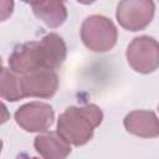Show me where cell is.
<instances>
[{
    "instance_id": "cell-4",
    "label": "cell",
    "mask_w": 159,
    "mask_h": 159,
    "mask_svg": "<svg viewBox=\"0 0 159 159\" xmlns=\"http://www.w3.org/2000/svg\"><path fill=\"white\" fill-rule=\"evenodd\" d=\"M127 61L139 73H150L159 67V43L149 36L135 37L127 48Z\"/></svg>"
},
{
    "instance_id": "cell-11",
    "label": "cell",
    "mask_w": 159,
    "mask_h": 159,
    "mask_svg": "<svg viewBox=\"0 0 159 159\" xmlns=\"http://www.w3.org/2000/svg\"><path fill=\"white\" fill-rule=\"evenodd\" d=\"M0 91H1V98L10 102H15L24 98L21 75L4 67L1 72Z\"/></svg>"
},
{
    "instance_id": "cell-12",
    "label": "cell",
    "mask_w": 159,
    "mask_h": 159,
    "mask_svg": "<svg viewBox=\"0 0 159 159\" xmlns=\"http://www.w3.org/2000/svg\"><path fill=\"white\" fill-rule=\"evenodd\" d=\"M14 9V2L12 0H1V20H6L9 15H11Z\"/></svg>"
},
{
    "instance_id": "cell-13",
    "label": "cell",
    "mask_w": 159,
    "mask_h": 159,
    "mask_svg": "<svg viewBox=\"0 0 159 159\" xmlns=\"http://www.w3.org/2000/svg\"><path fill=\"white\" fill-rule=\"evenodd\" d=\"M24 2H27V4H31L32 6L34 5H36V4H39V2H41L42 0H22Z\"/></svg>"
},
{
    "instance_id": "cell-14",
    "label": "cell",
    "mask_w": 159,
    "mask_h": 159,
    "mask_svg": "<svg viewBox=\"0 0 159 159\" xmlns=\"http://www.w3.org/2000/svg\"><path fill=\"white\" fill-rule=\"evenodd\" d=\"M78 2H81V4H84V5H88V4H92V2H94L96 0H77Z\"/></svg>"
},
{
    "instance_id": "cell-6",
    "label": "cell",
    "mask_w": 159,
    "mask_h": 159,
    "mask_svg": "<svg viewBox=\"0 0 159 159\" xmlns=\"http://www.w3.org/2000/svg\"><path fill=\"white\" fill-rule=\"evenodd\" d=\"M15 119L27 132H43L53 122V109L47 103L31 102L16 111Z\"/></svg>"
},
{
    "instance_id": "cell-10",
    "label": "cell",
    "mask_w": 159,
    "mask_h": 159,
    "mask_svg": "<svg viewBox=\"0 0 159 159\" xmlns=\"http://www.w3.org/2000/svg\"><path fill=\"white\" fill-rule=\"evenodd\" d=\"M34 14L50 27H58L67 19L63 0H42L32 6Z\"/></svg>"
},
{
    "instance_id": "cell-9",
    "label": "cell",
    "mask_w": 159,
    "mask_h": 159,
    "mask_svg": "<svg viewBox=\"0 0 159 159\" xmlns=\"http://www.w3.org/2000/svg\"><path fill=\"white\" fill-rule=\"evenodd\" d=\"M35 148L36 150L45 158L51 157H66L70 152V143L61 137L58 132H48L35 138Z\"/></svg>"
},
{
    "instance_id": "cell-3",
    "label": "cell",
    "mask_w": 159,
    "mask_h": 159,
    "mask_svg": "<svg viewBox=\"0 0 159 159\" xmlns=\"http://www.w3.org/2000/svg\"><path fill=\"white\" fill-rule=\"evenodd\" d=\"M81 37L86 47L96 52L111 50L117 42V29L114 24L101 15L87 17L81 27Z\"/></svg>"
},
{
    "instance_id": "cell-8",
    "label": "cell",
    "mask_w": 159,
    "mask_h": 159,
    "mask_svg": "<svg viewBox=\"0 0 159 159\" xmlns=\"http://www.w3.org/2000/svg\"><path fill=\"white\" fill-rule=\"evenodd\" d=\"M125 129L138 137L150 138L159 135V119L153 112L134 111L124 118Z\"/></svg>"
},
{
    "instance_id": "cell-1",
    "label": "cell",
    "mask_w": 159,
    "mask_h": 159,
    "mask_svg": "<svg viewBox=\"0 0 159 159\" xmlns=\"http://www.w3.org/2000/svg\"><path fill=\"white\" fill-rule=\"evenodd\" d=\"M66 58V45L57 34H48L40 41L19 45L9 56L10 70L29 73L36 70H57Z\"/></svg>"
},
{
    "instance_id": "cell-5",
    "label": "cell",
    "mask_w": 159,
    "mask_h": 159,
    "mask_svg": "<svg viewBox=\"0 0 159 159\" xmlns=\"http://www.w3.org/2000/svg\"><path fill=\"white\" fill-rule=\"evenodd\" d=\"M154 9L153 0H120L116 16L122 27L138 31L150 24Z\"/></svg>"
},
{
    "instance_id": "cell-2",
    "label": "cell",
    "mask_w": 159,
    "mask_h": 159,
    "mask_svg": "<svg viewBox=\"0 0 159 159\" xmlns=\"http://www.w3.org/2000/svg\"><path fill=\"white\" fill-rule=\"evenodd\" d=\"M102 111L94 104L68 107L58 118L57 132L73 145L86 144L93 135L94 128L101 124Z\"/></svg>"
},
{
    "instance_id": "cell-7",
    "label": "cell",
    "mask_w": 159,
    "mask_h": 159,
    "mask_svg": "<svg viewBox=\"0 0 159 159\" xmlns=\"http://www.w3.org/2000/svg\"><path fill=\"white\" fill-rule=\"evenodd\" d=\"M21 83L24 97L50 98L57 91L58 77L55 70L42 68L21 75Z\"/></svg>"
}]
</instances>
